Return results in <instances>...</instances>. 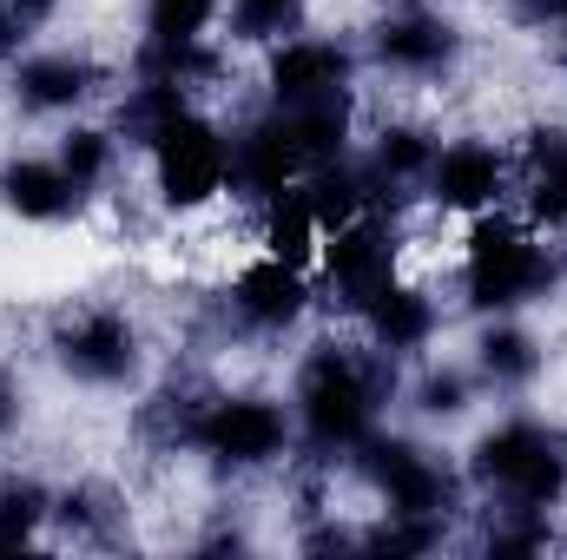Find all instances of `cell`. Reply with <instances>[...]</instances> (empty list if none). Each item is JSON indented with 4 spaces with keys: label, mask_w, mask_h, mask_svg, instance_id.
<instances>
[{
    "label": "cell",
    "mask_w": 567,
    "mask_h": 560,
    "mask_svg": "<svg viewBox=\"0 0 567 560\" xmlns=\"http://www.w3.org/2000/svg\"><path fill=\"white\" fill-rule=\"evenodd\" d=\"M383 403V370H370L357 350L343 343H317V356L303 363L297 376V422H303V442L317 455H350Z\"/></svg>",
    "instance_id": "1"
},
{
    "label": "cell",
    "mask_w": 567,
    "mask_h": 560,
    "mask_svg": "<svg viewBox=\"0 0 567 560\" xmlns=\"http://www.w3.org/2000/svg\"><path fill=\"white\" fill-rule=\"evenodd\" d=\"M350 93V53L337 40H284L271 53V100L278 106H310Z\"/></svg>",
    "instance_id": "10"
},
{
    "label": "cell",
    "mask_w": 567,
    "mask_h": 560,
    "mask_svg": "<svg viewBox=\"0 0 567 560\" xmlns=\"http://www.w3.org/2000/svg\"><path fill=\"white\" fill-rule=\"evenodd\" d=\"M7 7H13V20H20V27H40L60 0H7Z\"/></svg>",
    "instance_id": "29"
},
{
    "label": "cell",
    "mask_w": 567,
    "mask_h": 560,
    "mask_svg": "<svg viewBox=\"0 0 567 560\" xmlns=\"http://www.w3.org/2000/svg\"><path fill=\"white\" fill-rule=\"evenodd\" d=\"M0 205L27 225H60L80 205V185L60 172V158H13L0 165Z\"/></svg>",
    "instance_id": "14"
},
{
    "label": "cell",
    "mask_w": 567,
    "mask_h": 560,
    "mask_svg": "<svg viewBox=\"0 0 567 560\" xmlns=\"http://www.w3.org/2000/svg\"><path fill=\"white\" fill-rule=\"evenodd\" d=\"M528 158H535L528 211H535L542 225H567V133H535Z\"/></svg>",
    "instance_id": "19"
},
{
    "label": "cell",
    "mask_w": 567,
    "mask_h": 560,
    "mask_svg": "<svg viewBox=\"0 0 567 560\" xmlns=\"http://www.w3.org/2000/svg\"><path fill=\"white\" fill-rule=\"evenodd\" d=\"M231 310L251 323V330H290L303 310H310V283L297 265L284 258H258L231 278Z\"/></svg>",
    "instance_id": "12"
},
{
    "label": "cell",
    "mask_w": 567,
    "mask_h": 560,
    "mask_svg": "<svg viewBox=\"0 0 567 560\" xmlns=\"http://www.w3.org/2000/svg\"><path fill=\"white\" fill-rule=\"evenodd\" d=\"M475 481L502 495V508L548 515L567 495V442L548 422H502L475 442Z\"/></svg>",
    "instance_id": "3"
},
{
    "label": "cell",
    "mask_w": 567,
    "mask_h": 560,
    "mask_svg": "<svg viewBox=\"0 0 567 560\" xmlns=\"http://www.w3.org/2000/svg\"><path fill=\"white\" fill-rule=\"evenodd\" d=\"M435 165V139L423 126H383L377 133V152H370V172L377 185H410V178H429Z\"/></svg>",
    "instance_id": "21"
},
{
    "label": "cell",
    "mask_w": 567,
    "mask_h": 560,
    "mask_svg": "<svg viewBox=\"0 0 567 560\" xmlns=\"http://www.w3.org/2000/svg\"><path fill=\"white\" fill-rule=\"evenodd\" d=\"M7 422H13V390L0 383V428H7Z\"/></svg>",
    "instance_id": "31"
},
{
    "label": "cell",
    "mask_w": 567,
    "mask_h": 560,
    "mask_svg": "<svg viewBox=\"0 0 567 560\" xmlns=\"http://www.w3.org/2000/svg\"><path fill=\"white\" fill-rule=\"evenodd\" d=\"M178 113H192V93L185 86H165V80H140L120 100V126H126V139H140V145H152Z\"/></svg>",
    "instance_id": "20"
},
{
    "label": "cell",
    "mask_w": 567,
    "mask_h": 560,
    "mask_svg": "<svg viewBox=\"0 0 567 560\" xmlns=\"http://www.w3.org/2000/svg\"><path fill=\"white\" fill-rule=\"evenodd\" d=\"M416 403H423V416H462V409H468V383H462L455 370H429L423 390H416Z\"/></svg>",
    "instance_id": "27"
},
{
    "label": "cell",
    "mask_w": 567,
    "mask_h": 560,
    "mask_svg": "<svg viewBox=\"0 0 567 560\" xmlns=\"http://www.w3.org/2000/svg\"><path fill=\"white\" fill-rule=\"evenodd\" d=\"M303 20V0H231V33L238 40H278Z\"/></svg>",
    "instance_id": "25"
},
{
    "label": "cell",
    "mask_w": 567,
    "mask_h": 560,
    "mask_svg": "<svg viewBox=\"0 0 567 560\" xmlns=\"http://www.w3.org/2000/svg\"><path fill=\"white\" fill-rule=\"evenodd\" d=\"M93 86H100V73H93V60H80V53H33V60H20V73H13V93H20L27 113H73Z\"/></svg>",
    "instance_id": "15"
},
{
    "label": "cell",
    "mask_w": 567,
    "mask_h": 560,
    "mask_svg": "<svg viewBox=\"0 0 567 560\" xmlns=\"http://www.w3.org/2000/svg\"><path fill=\"white\" fill-rule=\"evenodd\" d=\"M284 442H290V422L265 396H218V403H198L192 416V448L212 455L218 468H265L284 455Z\"/></svg>",
    "instance_id": "6"
},
{
    "label": "cell",
    "mask_w": 567,
    "mask_h": 560,
    "mask_svg": "<svg viewBox=\"0 0 567 560\" xmlns=\"http://www.w3.org/2000/svg\"><path fill=\"white\" fill-rule=\"evenodd\" d=\"M317 265H323V283H330V297H337V303L363 310L383 283L396 278V231H390L377 211H363V218H350V225L323 231Z\"/></svg>",
    "instance_id": "7"
},
{
    "label": "cell",
    "mask_w": 567,
    "mask_h": 560,
    "mask_svg": "<svg viewBox=\"0 0 567 560\" xmlns=\"http://www.w3.org/2000/svg\"><path fill=\"white\" fill-rule=\"evenodd\" d=\"M60 172H66L80 191L106 185V178H113V133H100V126H73V133L60 139Z\"/></svg>",
    "instance_id": "23"
},
{
    "label": "cell",
    "mask_w": 567,
    "mask_h": 560,
    "mask_svg": "<svg viewBox=\"0 0 567 560\" xmlns=\"http://www.w3.org/2000/svg\"><path fill=\"white\" fill-rule=\"evenodd\" d=\"M502 191H508V158H502V145H488V139L442 145L435 165H429V198H435L442 211L475 218V211H495Z\"/></svg>",
    "instance_id": "9"
},
{
    "label": "cell",
    "mask_w": 567,
    "mask_h": 560,
    "mask_svg": "<svg viewBox=\"0 0 567 560\" xmlns=\"http://www.w3.org/2000/svg\"><path fill=\"white\" fill-rule=\"evenodd\" d=\"M303 178V158H297V145L284 133L278 113H265V120H251L238 139H231V191H245V198H271L284 185H297Z\"/></svg>",
    "instance_id": "11"
},
{
    "label": "cell",
    "mask_w": 567,
    "mask_h": 560,
    "mask_svg": "<svg viewBox=\"0 0 567 560\" xmlns=\"http://www.w3.org/2000/svg\"><path fill=\"white\" fill-rule=\"evenodd\" d=\"M435 541H442V521H423V515H390L370 535V548H383V554H423Z\"/></svg>",
    "instance_id": "26"
},
{
    "label": "cell",
    "mask_w": 567,
    "mask_h": 560,
    "mask_svg": "<svg viewBox=\"0 0 567 560\" xmlns=\"http://www.w3.org/2000/svg\"><path fill=\"white\" fill-rule=\"evenodd\" d=\"M53 356H60L66 376L113 390V383H126L140 370V330H133L126 310H80L73 323H60Z\"/></svg>",
    "instance_id": "8"
},
{
    "label": "cell",
    "mask_w": 567,
    "mask_h": 560,
    "mask_svg": "<svg viewBox=\"0 0 567 560\" xmlns=\"http://www.w3.org/2000/svg\"><path fill=\"white\" fill-rule=\"evenodd\" d=\"M455 46H462V33H455L442 13H396V20L377 27V60H383L390 73H410V80L442 73V66L455 60Z\"/></svg>",
    "instance_id": "13"
},
{
    "label": "cell",
    "mask_w": 567,
    "mask_h": 560,
    "mask_svg": "<svg viewBox=\"0 0 567 560\" xmlns=\"http://www.w3.org/2000/svg\"><path fill=\"white\" fill-rule=\"evenodd\" d=\"M145 152H152V185L172 211H205L231 185V139L205 113H178Z\"/></svg>",
    "instance_id": "4"
},
{
    "label": "cell",
    "mask_w": 567,
    "mask_h": 560,
    "mask_svg": "<svg viewBox=\"0 0 567 560\" xmlns=\"http://www.w3.org/2000/svg\"><path fill=\"white\" fill-rule=\"evenodd\" d=\"M258 245H265V258H284V265H297V271H310V265H317L323 225H317V211H310L303 185H284V191H271V198H265Z\"/></svg>",
    "instance_id": "17"
},
{
    "label": "cell",
    "mask_w": 567,
    "mask_h": 560,
    "mask_svg": "<svg viewBox=\"0 0 567 560\" xmlns=\"http://www.w3.org/2000/svg\"><path fill=\"white\" fill-rule=\"evenodd\" d=\"M475 363H482V376H488V383L515 390V383H528V376L542 370V343H535L528 330H515V323H495V330H482Z\"/></svg>",
    "instance_id": "18"
},
{
    "label": "cell",
    "mask_w": 567,
    "mask_h": 560,
    "mask_svg": "<svg viewBox=\"0 0 567 560\" xmlns=\"http://www.w3.org/2000/svg\"><path fill=\"white\" fill-rule=\"evenodd\" d=\"M357 468H363V481L383 495L390 515L442 521V515L455 508V475H449L429 448L403 442V435H363V442H357Z\"/></svg>",
    "instance_id": "5"
},
{
    "label": "cell",
    "mask_w": 567,
    "mask_h": 560,
    "mask_svg": "<svg viewBox=\"0 0 567 560\" xmlns=\"http://www.w3.org/2000/svg\"><path fill=\"white\" fill-rule=\"evenodd\" d=\"M357 317L370 323V343H377V350H390V356L423 350L429 336H435V303H429L416 283H396V278L383 283Z\"/></svg>",
    "instance_id": "16"
},
{
    "label": "cell",
    "mask_w": 567,
    "mask_h": 560,
    "mask_svg": "<svg viewBox=\"0 0 567 560\" xmlns=\"http://www.w3.org/2000/svg\"><path fill=\"white\" fill-rule=\"evenodd\" d=\"M515 7H522L528 20H542V27H548V20H555V27H567V0H515Z\"/></svg>",
    "instance_id": "28"
},
{
    "label": "cell",
    "mask_w": 567,
    "mask_h": 560,
    "mask_svg": "<svg viewBox=\"0 0 567 560\" xmlns=\"http://www.w3.org/2000/svg\"><path fill=\"white\" fill-rule=\"evenodd\" d=\"M20 33H27V27H20V20H13V7L0 0V60H13V46H20Z\"/></svg>",
    "instance_id": "30"
},
{
    "label": "cell",
    "mask_w": 567,
    "mask_h": 560,
    "mask_svg": "<svg viewBox=\"0 0 567 560\" xmlns=\"http://www.w3.org/2000/svg\"><path fill=\"white\" fill-rule=\"evenodd\" d=\"M555 278H561L555 251L522 218L475 211L468 245H462V283H468V303L475 310H522V303L548 297Z\"/></svg>",
    "instance_id": "2"
},
{
    "label": "cell",
    "mask_w": 567,
    "mask_h": 560,
    "mask_svg": "<svg viewBox=\"0 0 567 560\" xmlns=\"http://www.w3.org/2000/svg\"><path fill=\"white\" fill-rule=\"evenodd\" d=\"M218 0H145V40H205Z\"/></svg>",
    "instance_id": "24"
},
{
    "label": "cell",
    "mask_w": 567,
    "mask_h": 560,
    "mask_svg": "<svg viewBox=\"0 0 567 560\" xmlns=\"http://www.w3.org/2000/svg\"><path fill=\"white\" fill-rule=\"evenodd\" d=\"M47 515H53V508H47V488H40V481H20V475L0 481V554L27 548Z\"/></svg>",
    "instance_id": "22"
}]
</instances>
